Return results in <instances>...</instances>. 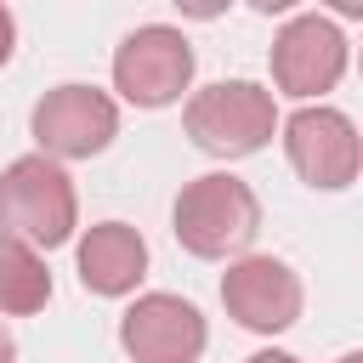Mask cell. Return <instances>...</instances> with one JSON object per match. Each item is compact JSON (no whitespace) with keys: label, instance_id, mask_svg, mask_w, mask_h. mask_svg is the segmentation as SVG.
Wrapping results in <instances>:
<instances>
[{"label":"cell","instance_id":"30bf717a","mask_svg":"<svg viewBox=\"0 0 363 363\" xmlns=\"http://www.w3.org/2000/svg\"><path fill=\"white\" fill-rule=\"evenodd\" d=\"M147 278V244L125 221H96L79 238V284L91 295H130Z\"/></svg>","mask_w":363,"mask_h":363},{"label":"cell","instance_id":"9c48e42d","mask_svg":"<svg viewBox=\"0 0 363 363\" xmlns=\"http://www.w3.org/2000/svg\"><path fill=\"white\" fill-rule=\"evenodd\" d=\"M204 340H210V329H204L199 306L182 295H164V289L136 295L119 318V346L136 363H199Z\"/></svg>","mask_w":363,"mask_h":363},{"label":"cell","instance_id":"9a60e30c","mask_svg":"<svg viewBox=\"0 0 363 363\" xmlns=\"http://www.w3.org/2000/svg\"><path fill=\"white\" fill-rule=\"evenodd\" d=\"M340 363H363V352H346V357H340Z\"/></svg>","mask_w":363,"mask_h":363},{"label":"cell","instance_id":"8fae6325","mask_svg":"<svg viewBox=\"0 0 363 363\" xmlns=\"http://www.w3.org/2000/svg\"><path fill=\"white\" fill-rule=\"evenodd\" d=\"M45 301H51V272H45L40 250L0 233V312L28 318V312H45Z\"/></svg>","mask_w":363,"mask_h":363},{"label":"cell","instance_id":"6da1fadb","mask_svg":"<svg viewBox=\"0 0 363 363\" xmlns=\"http://www.w3.org/2000/svg\"><path fill=\"white\" fill-rule=\"evenodd\" d=\"M170 227H176V244L187 255L227 261V255H244L250 238L261 233V199L250 193V182H238L227 170H210V176H193L176 193Z\"/></svg>","mask_w":363,"mask_h":363},{"label":"cell","instance_id":"7a4b0ae2","mask_svg":"<svg viewBox=\"0 0 363 363\" xmlns=\"http://www.w3.org/2000/svg\"><path fill=\"white\" fill-rule=\"evenodd\" d=\"M74 227H79V199L68 170L45 153L11 159L0 176V233L23 238L28 250H57L74 238Z\"/></svg>","mask_w":363,"mask_h":363},{"label":"cell","instance_id":"52a82bcc","mask_svg":"<svg viewBox=\"0 0 363 363\" xmlns=\"http://www.w3.org/2000/svg\"><path fill=\"white\" fill-rule=\"evenodd\" d=\"M346 74V34L318 17V11H301L289 17L278 34H272V85L295 102H312L323 91H335Z\"/></svg>","mask_w":363,"mask_h":363},{"label":"cell","instance_id":"ba28073f","mask_svg":"<svg viewBox=\"0 0 363 363\" xmlns=\"http://www.w3.org/2000/svg\"><path fill=\"white\" fill-rule=\"evenodd\" d=\"M301 301H306L301 278L278 255H238L221 272V306H227V318H238L255 335H284L301 318Z\"/></svg>","mask_w":363,"mask_h":363},{"label":"cell","instance_id":"5b68a950","mask_svg":"<svg viewBox=\"0 0 363 363\" xmlns=\"http://www.w3.org/2000/svg\"><path fill=\"white\" fill-rule=\"evenodd\" d=\"M28 130L45 159H91L119 136V102L96 85H57L34 102Z\"/></svg>","mask_w":363,"mask_h":363},{"label":"cell","instance_id":"5bb4252c","mask_svg":"<svg viewBox=\"0 0 363 363\" xmlns=\"http://www.w3.org/2000/svg\"><path fill=\"white\" fill-rule=\"evenodd\" d=\"M244 363H301L295 352H255V357H244Z\"/></svg>","mask_w":363,"mask_h":363},{"label":"cell","instance_id":"3957f363","mask_svg":"<svg viewBox=\"0 0 363 363\" xmlns=\"http://www.w3.org/2000/svg\"><path fill=\"white\" fill-rule=\"evenodd\" d=\"M182 125H187V136H193L199 153H210V159H244V153H261L272 142L278 102L255 79H216V85H204V91L187 96Z\"/></svg>","mask_w":363,"mask_h":363},{"label":"cell","instance_id":"277c9868","mask_svg":"<svg viewBox=\"0 0 363 363\" xmlns=\"http://www.w3.org/2000/svg\"><path fill=\"white\" fill-rule=\"evenodd\" d=\"M193 85V45L170 23H142L113 51V91L136 108H170Z\"/></svg>","mask_w":363,"mask_h":363},{"label":"cell","instance_id":"8992f818","mask_svg":"<svg viewBox=\"0 0 363 363\" xmlns=\"http://www.w3.org/2000/svg\"><path fill=\"white\" fill-rule=\"evenodd\" d=\"M284 153L295 164V176L306 187H323V193H340L357 182V164H363V147H357V125L340 113V108H323V102H306L284 119Z\"/></svg>","mask_w":363,"mask_h":363},{"label":"cell","instance_id":"4fadbf2b","mask_svg":"<svg viewBox=\"0 0 363 363\" xmlns=\"http://www.w3.org/2000/svg\"><path fill=\"white\" fill-rule=\"evenodd\" d=\"M0 363H17V340H11V329H6V318H0Z\"/></svg>","mask_w":363,"mask_h":363},{"label":"cell","instance_id":"7c38bea8","mask_svg":"<svg viewBox=\"0 0 363 363\" xmlns=\"http://www.w3.org/2000/svg\"><path fill=\"white\" fill-rule=\"evenodd\" d=\"M11 45H17V23H11V11L0 6V62H11Z\"/></svg>","mask_w":363,"mask_h":363}]
</instances>
